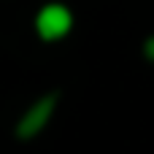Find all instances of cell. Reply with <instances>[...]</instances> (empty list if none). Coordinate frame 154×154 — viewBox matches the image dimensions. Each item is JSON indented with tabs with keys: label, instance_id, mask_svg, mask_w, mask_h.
<instances>
[{
	"label": "cell",
	"instance_id": "cell-1",
	"mask_svg": "<svg viewBox=\"0 0 154 154\" xmlns=\"http://www.w3.org/2000/svg\"><path fill=\"white\" fill-rule=\"evenodd\" d=\"M57 106H60V92H46V95H41V97H38L35 103H30V106L24 108V114L16 119L14 135H16L19 141H32L35 135H41V133L49 127V122H51Z\"/></svg>",
	"mask_w": 154,
	"mask_h": 154
},
{
	"label": "cell",
	"instance_id": "cell-2",
	"mask_svg": "<svg viewBox=\"0 0 154 154\" xmlns=\"http://www.w3.org/2000/svg\"><path fill=\"white\" fill-rule=\"evenodd\" d=\"M32 27H35V35L46 43H54V41H62L70 30H73V11L65 5V3H46L38 8L35 19H32Z\"/></svg>",
	"mask_w": 154,
	"mask_h": 154
},
{
	"label": "cell",
	"instance_id": "cell-3",
	"mask_svg": "<svg viewBox=\"0 0 154 154\" xmlns=\"http://www.w3.org/2000/svg\"><path fill=\"white\" fill-rule=\"evenodd\" d=\"M143 57H146L149 62H154V32L143 41Z\"/></svg>",
	"mask_w": 154,
	"mask_h": 154
}]
</instances>
